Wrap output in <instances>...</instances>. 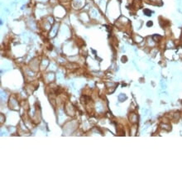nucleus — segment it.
I'll return each mask as SVG.
<instances>
[{"mask_svg": "<svg viewBox=\"0 0 182 183\" xmlns=\"http://www.w3.org/2000/svg\"><path fill=\"white\" fill-rule=\"evenodd\" d=\"M144 14H146L147 16H151L152 15V11H150L149 9H144Z\"/></svg>", "mask_w": 182, "mask_h": 183, "instance_id": "f257e3e1", "label": "nucleus"}, {"mask_svg": "<svg viewBox=\"0 0 182 183\" xmlns=\"http://www.w3.org/2000/svg\"><path fill=\"white\" fill-rule=\"evenodd\" d=\"M152 24H153V23H152V22H147V27H151V26H152Z\"/></svg>", "mask_w": 182, "mask_h": 183, "instance_id": "f03ea898", "label": "nucleus"}]
</instances>
